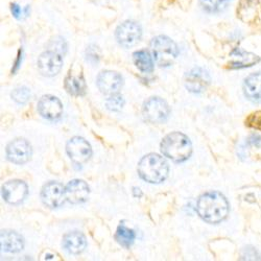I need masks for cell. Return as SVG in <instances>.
Wrapping results in <instances>:
<instances>
[{"label":"cell","mask_w":261,"mask_h":261,"mask_svg":"<svg viewBox=\"0 0 261 261\" xmlns=\"http://www.w3.org/2000/svg\"><path fill=\"white\" fill-rule=\"evenodd\" d=\"M133 62L138 70L143 73H150L154 71V60L145 49L135 51L133 54Z\"/></svg>","instance_id":"obj_22"},{"label":"cell","mask_w":261,"mask_h":261,"mask_svg":"<svg viewBox=\"0 0 261 261\" xmlns=\"http://www.w3.org/2000/svg\"><path fill=\"white\" fill-rule=\"evenodd\" d=\"M62 245L65 251H67L69 254L79 255L86 249L87 239L82 232L72 231L64 235Z\"/></svg>","instance_id":"obj_18"},{"label":"cell","mask_w":261,"mask_h":261,"mask_svg":"<svg viewBox=\"0 0 261 261\" xmlns=\"http://www.w3.org/2000/svg\"><path fill=\"white\" fill-rule=\"evenodd\" d=\"M66 153L74 164L83 165L90 160L92 156V147L85 138L75 136L67 142Z\"/></svg>","instance_id":"obj_6"},{"label":"cell","mask_w":261,"mask_h":261,"mask_svg":"<svg viewBox=\"0 0 261 261\" xmlns=\"http://www.w3.org/2000/svg\"><path fill=\"white\" fill-rule=\"evenodd\" d=\"M142 191H141V189L139 188V187H133V195L135 198H141L142 197Z\"/></svg>","instance_id":"obj_33"},{"label":"cell","mask_w":261,"mask_h":261,"mask_svg":"<svg viewBox=\"0 0 261 261\" xmlns=\"http://www.w3.org/2000/svg\"><path fill=\"white\" fill-rule=\"evenodd\" d=\"M2 194L4 200L10 205H19L29 194L28 184L21 180H11L4 184Z\"/></svg>","instance_id":"obj_12"},{"label":"cell","mask_w":261,"mask_h":261,"mask_svg":"<svg viewBox=\"0 0 261 261\" xmlns=\"http://www.w3.org/2000/svg\"><path fill=\"white\" fill-rule=\"evenodd\" d=\"M210 84V75L207 70L201 67H194L185 75V87L189 92L202 93Z\"/></svg>","instance_id":"obj_13"},{"label":"cell","mask_w":261,"mask_h":261,"mask_svg":"<svg viewBox=\"0 0 261 261\" xmlns=\"http://www.w3.org/2000/svg\"><path fill=\"white\" fill-rule=\"evenodd\" d=\"M160 149L166 158L173 162L181 163L188 160L191 156L192 144L185 134L181 132H172L162 139Z\"/></svg>","instance_id":"obj_2"},{"label":"cell","mask_w":261,"mask_h":261,"mask_svg":"<svg viewBox=\"0 0 261 261\" xmlns=\"http://www.w3.org/2000/svg\"><path fill=\"white\" fill-rule=\"evenodd\" d=\"M64 88L72 96H83L86 93V81L82 71L74 72L70 69L64 80Z\"/></svg>","instance_id":"obj_16"},{"label":"cell","mask_w":261,"mask_h":261,"mask_svg":"<svg viewBox=\"0 0 261 261\" xmlns=\"http://www.w3.org/2000/svg\"><path fill=\"white\" fill-rule=\"evenodd\" d=\"M245 252H246V254L243 255V257H245L244 259H251V260H254V259H257L256 257H258V255L256 254L255 249L252 251V253H250V248H246V249H245Z\"/></svg>","instance_id":"obj_32"},{"label":"cell","mask_w":261,"mask_h":261,"mask_svg":"<svg viewBox=\"0 0 261 261\" xmlns=\"http://www.w3.org/2000/svg\"><path fill=\"white\" fill-rule=\"evenodd\" d=\"M39 114L45 119L57 120L63 114V105L61 100L54 95L42 96L37 105Z\"/></svg>","instance_id":"obj_14"},{"label":"cell","mask_w":261,"mask_h":261,"mask_svg":"<svg viewBox=\"0 0 261 261\" xmlns=\"http://www.w3.org/2000/svg\"><path fill=\"white\" fill-rule=\"evenodd\" d=\"M11 11H12L13 16H14L16 19H21V18H22L23 11H22V9H21L17 4H13V5L11 6Z\"/></svg>","instance_id":"obj_30"},{"label":"cell","mask_w":261,"mask_h":261,"mask_svg":"<svg viewBox=\"0 0 261 261\" xmlns=\"http://www.w3.org/2000/svg\"><path fill=\"white\" fill-rule=\"evenodd\" d=\"M49 47H50L51 50L60 53L63 56L65 55V53H66V50H67L66 42H65V40L62 39V38H56V39L51 40Z\"/></svg>","instance_id":"obj_27"},{"label":"cell","mask_w":261,"mask_h":261,"mask_svg":"<svg viewBox=\"0 0 261 261\" xmlns=\"http://www.w3.org/2000/svg\"><path fill=\"white\" fill-rule=\"evenodd\" d=\"M137 169L140 178L150 184H160L164 182L169 173V166L166 160L154 153L142 157L138 163Z\"/></svg>","instance_id":"obj_3"},{"label":"cell","mask_w":261,"mask_h":261,"mask_svg":"<svg viewBox=\"0 0 261 261\" xmlns=\"http://www.w3.org/2000/svg\"><path fill=\"white\" fill-rule=\"evenodd\" d=\"M63 63V55L49 49L42 53L38 58V70L43 76L53 77L60 73Z\"/></svg>","instance_id":"obj_7"},{"label":"cell","mask_w":261,"mask_h":261,"mask_svg":"<svg viewBox=\"0 0 261 261\" xmlns=\"http://www.w3.org/2000/svg\"><path fill=\"white\" fill-rule=\"evenodd\" d=\"M261 4L259 0H241L237 9V16L245 22H251L259 15Z\"/></svg>","instance_id":"obj_20"},{"label":"cell","mask_w":261,"mask_h":261,"mask_svg":"<svg viewBox=\"0 0 261 261\" xmlns=\"http://www.w3.org/2000/svg\"><path fill=\"white\" fill-rule=\"evenodd\" d=\"M248 143L253 146L259 147L261 145V137L257 134H253L248 138Z\"/></svg>","instance_id":"obj_31"},{"label":"cell","mask_w":261,"mask_h":261,"mask_svg":"<svg viewBox=\"0 0 261 261\" xmlns=\"http://www.w3.org/2000/svg\"><path fill=\"white\" fill-rule=\"evenodd\" d=\"M231 0H200L201 7L210 14L221 13L227 9Z\"/></svg>","instance_id":"obj_24"},{"label":"cell","mask_w":261,"mask_h":261,"mask_svg":"<svg viewBox=\"0 0 261 261\" xmlns=\"http://www.w3.org/2000/svg\"><path fill=\"white\" fill-rule=\"evenodd\" d=\"M123 106H124V99L119 93L109 96V98L106 100L107 109L112 112H119L123 108Z\"/></svg>","instance_id":"obj_26"},{"label":"cell","mask_w":261,"mask_h":261,"mask_svg":"<svg viewBox=\"0 0 261 261\" xmlns=\"http://www.w3.org/2000/svg\"><path fill=\"white\" fill-rule=\"evenodd\" d=\"M115 241L123 248L128 249L130 248L135 242L136 234L134 230L127 228L124 224H120L115 233Z\"/></svg>","instance_id":"obj_23"},{"label":"cell","mask_w":261,"mask_h":261,"mask_svg":"<svg viewBox=\"0 0 261 261\" xmlns=\"http://www.w3.org/2000/svg\"><path fill=\"white\" fill-rule=\"evenodd\" d=\"M247 123H248L249 126L261 130V115H257V114L251 115V116L248 118Z\"/></svg>","instance_id":"obj_29"},{"label":"cell","mask_w":261,"mask_h":261,"mask_svg":"<svg viewBox=\"0 0 261 261\" xmlns=\"http://www.w3.org/2000/svg\"><path fill=\"white\" fill-rule=\"evenodd\" d=\"M41 201L43 205L50 208H59L66 201L65 186L56 181H50L43 186L41 190Z\"/></svg>","instance_id":"obj_8"},{"label":"cell","mask_w":261,"mask_h":261,"mask_svg":"<svg viewBox=\"0 0 261 261\" xmlns=\"http://www.w3.org/2000/svg\"><path fill=\"white\" fill-rule=\"evenodd\" d=\"M155 62L159 67H168L179 56L178 45L166 36H157L150 42Z\"/></svg>","instance_id":"obj_4"},{"label":"cell","mask_w":261,"mask_h":261,"mask_svg":"<svg viewBox=\"0 0 261 261\" xmlns=\"http://www.w3.org/2000/svg\"><path fill=\"white\" fill-rule=\"evenodd\" d=\"M96 85L102 94L111 96L119 93L123 85V79L116 71L105 70L97 75Z\"/></svg>","instance_id":"obj_11"},{"label":"cell","mask_w":261,"mask_h":261,"mask_svg":"<svg viewBox=\"0 0 261 261\" xmlns=\"http://www.w3.org/2000/svg\"><path fill=\"white\" fill-rule=\"evenodd\" d=\"M66 201L71 204H82L89 199L90 187L84 180L74 179L65 186Z\"/></svg>","instance_id":"obj_15"},{"label":"cell","mask_w":261,"mask_h":261,"mask_svg":"<svg viewBox=\"0 0 261 261\" xmlns=\"http://www.w3.org/2000/svg\"><path fill=\"white\" fill-rule=\"evenodd\" d=\"M245 95L254 102H261V72L249 75L244 84Z\"/></svg>","instance_id":"obj_21"},{"label":"cell","mask_w":261,"mask_h":261,"mask_svg":"<svg viewBox=\"0 0 261 261\" xmlns=\"http://www.w3.org/2000/svg\"><path fill=\"white\" fill-rule=\"evenodd\" d=\"M232 62L230 63V67L233 69L251 67L260 61V58L254 54L245 51L241 48H235L231 53Z\"/></svg>","instance_id":"obj_19"},{"label":"cell","mask_w":261,"mask_h":261,"mask_svg":"<svg viewBox=\"0 0 261 261\" xmlns=\"http://www.w3.org/2000/svg\"><path fill=\"white\" fill-rule=\"evenodd\" d=\"M86 60L91 64H97L99 61V55L97 53V47L89 46L86 50Z\"/></svg>","instance_id":"obj_28"},{"label":"cell","mask_w":261,"mask_h":261,"mask_svg":"<svg viewBox=\"0 0 261 261\" xmlns=\"http://www.w3.org/2000/svg\"><path fill=\"white\" fill-rule=\"evenodd\" d=\"M7 158L10 162L18 165L25 164L32 158V146L23 138H17L7 146Z\"/></svg>","instance_id":"obj_10"},{"label":"cell","mask_w":261,"mask_h":261,"mask_svg":"<svg viewBox=\"0 0 261 261\" xmlns=\"http://www.w3.org/2000/svg\"><path fill=\"white\" fill-rule=\"evenodd\" d=\"M2 250L8 253H19L24 248L23 237L12 230H3L0 235Z\"/></svg>","instance_id":"obj_17"},{"label":"cell","mask_w":261,"mask_h":261,"mask_svg":"<svg viewBox=\"0 0 261 261\" xmlns=\"http://www.w3.org/2000/svg\"><path fill=\"white\" fill-rule=\"evenodd\" d=\"M116 40L125 48L135 46L142 36L141 28L134 21H124L116 30Z\"/></svg>","instance_id":"obj_9"},{"label":"cell","mask_w":261,"mask_h":261,"mask_svg":"<svg viewBox=\"0 0 261 261\" xmlns=\"http://www.w3.org/2000/svg\"><path fill=\"white\" fill-rule=\"evenodd\" d=\"M197 212L204 222L219 224L227 219L229 214V203L222 193L209 191L199 198Z\"/></svg>","instance_id":"obj_1"},{"label":"cell","mask_w":261,"mask_h":261,"mask_svg":"<svg viewBox=\"0 0 261 261\" xmlns=\"http://www.w3.org/2000/svg\"><path fill=\"white\" fill-rule=\"evenodd\" d=\"M142 114L150 123H163L169 117L170 108L163 98L150 97L143 103Z\"/></svg>","instance_id":"obj_5"},{"label":"cell","mask_w":261,"mask_h":261,"mask_svg":"<svg viewBox=\"0 0 261 261\" xmlns=\"http://www.w3.org/2000/svg\"><path fill=\"white\" fill-rule=\"evenodd\" d=\"M11 96L17 103L24 105L31 98V90L27 87H18L12 91Z\"/></svg>","instance_id":"obj_25"}]
</instances>
